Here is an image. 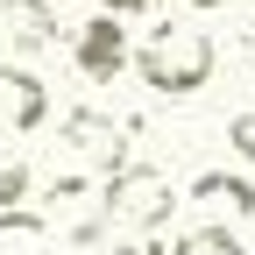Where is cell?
I'll return each instance as SVG.
<instances>
[{"instance_id":"obj_1","label":"cell","mask_w":255,"mask_h":255,"mask_svg":"<svg viewBox=\"0 0 255 255\" xmlns=\"http://www.w3.org/2000/svg\"><path fill=\"white\" fill-rule=\"evenodd\" d=\"M213 64H220L213 36L191 28V21H156L149 43L135 50V71H142V85L156 100H191L199 85H213Z\"/></svg>"},{"instance_id":"obj_2","label":"cell","mask_w":255,"mask_h":255,"mask_svg":"<svg viewBox=\"0 0 255 255\" xmlns=\"http://www.w3.org/2000/svg\"><path fill=\"white\" fill-rule=\"evenodd\" d=\"M170 206H177V184H170L163 163H121L100 184V213L114 227H128V234H156L170 220Z\"/></svg>"},{"instance_id":"obj_3","label":"cell","mask_w":255,"mask_h":255,"mask_svg":"<svg viewBox=\"0 0 255 255\" xmlns=\"http://www.w3.org/2000/svg\"><path fill=\"white\" fill-rule=\"evenodd\" d=\"M64 149H71V170L78 163H92V170H121L128 163V121H114V114H92V107H78V114H64Z\"/></svg>"},{"instance_id":"obj_4","label":"cell","mask_w":255,"mask_h":255,"mask_svg":"<svg viewBox=\"0 0 255 255\" xmlns=\"http://www.w3.org/2000/svg\"><path fill=\"white\" fill-rule=\"evenodd\" d=\"M71 64H78L92 85H114V78L128 71V28H121V14L78 21V28H71Z\"/></svg>"},{"instance_id":"obj_5","label":"cell","mask_w":255,"mask_h":255,"mask_svg":"<svg viewBox=\"0 0 255 255\" xmlns=\"http://www.w3.org/2000/svg\"><path fill=\"white\" fill-rule=\"evenodd\" d=\"M50 114V92L36 71H21V64H0V135H36Z\"/></svg>"},{"instance_id":"obj_6","label":"cell","mask_w":255,"mask_h":255,"mask_svg":"<svg viewBox=\"0 0 255 255\" xmlns=\"http://www.w3.org/2000/svg\"><path fill=\"white\" fill-rule=\"evenodd\" d=\"M0 43H14L21 57H36L57 43V14L50 0H0Z\"/></svg>"},{"instance_id":"obj_7","label":"cell","mask_w":255,"mask_h":255,"mask_svg":"<svg viewBox=\"0 0 255 255\" xmlns=\"http://www.w3.org/2000/svg\"><path fill=\"white\" fill-rule=\"evenodd\" d=\"M191 206H199L206 220H255V184L248 177H227V170H206L199 184H191Z\"/></svg>"},{"instance_id":"obj_8","label":"cell","mask_w":255,"mask_h":255,"mask_svg":"<svg viewBox=\"0 0 255 255\" xmlns=\"http://www.w3.org/2000/svg\"><path fill=\"white\" fill-rule=\"evenodd\" d=\"M0 255H57L50 220L28 213V206H7V213H0Z\"/></svg>"},{"instance_id":"obj_9","label":"cell","mask_w":255,"mask_h":255,"mask_svg":"<svg viewBox=\"0 0 255 255\" xmlns=\"http://www.w3.org/2000/svg\"><path fill=\"white\" fill-rule=\"evenodd\" d=\"M170 255H248V248H241V234H227V227H220V220H206V227H191Z\"/></svg>"},{"instance_id":"obj_10","label":"cell","mask_w":255,"mask_h":255,"mask_svg":"<svg viewBox=\"0 0 255 255\" xmlns=\"http://www.w3.org/2000/svg\"><path fill=\"white\" fill-rule=\"evenodd\" d=\"M28 184H36V177H28V163H0V213L21 206V199H28Z\"/></svg>"},{"instance_id":"obj_11","label":"cell","mask_w":255,"mask_h":255,"mask_svg":"<svg viewBox=\"0 0 255 255\" xmlns=\"http://www.w3.org/2000/svg\"><path fill=\"white\" fill-rule=\"evenodd\" d=\"M227 142H234L241 163H255V114H234V121H227Z\"/></svg>"},{"instance_id":"obj_12","label":"cell","mask_w":255,"mask_h":255,"mask_svg":"<svg viewBox=\"0 0 255 255\" xmlns=\"http://www.w3.org/2000/svg\"><path fill=\"white\" fill-rule=\"evenodd\" d=\"M156 7H163V0H100V14H121V21L128 14H156Z\"/></svg>"},{"instance_id":"obj_13","label":"cell","mask_w":255,"mask_h":255,"mask_svg":"<svg viewBox=\"0 0 255 255\" xmlns=\"http://www.w3.org/2000/svg\"><path fill=\"white\" fill-rule=\"evenodd\" d=\"M114 255H170V248H163V241H149V234H142V241H128V248H114Z\"/></svg>"},{"instance_id":"obj_14","label":"cell","mask_w":255,"mask_h":255,"mask_svg":"<svg viewBox=\"0 0 255 255\" xmlns=\"http://www.w3.org/2000/svg\"><path fill=\"white\" fill-rule=\"evenodd\" d=\"M241 57L255 64V14H248V28H241Z\"/></svg>"},{"instance_id":"obj_15","label":"cell","mask_w":255,"mask_h":255,"mask_svg":"<svg viewBox=\"0 0 255 255\" xmlns=\"http://www.w3.org/2000/svg\"><path fill=\"white\" fill-rule=\"evenodd\" d=\"M184 7H199V14H206V7H227V0H184Z\"/></svg>"},{"instance_id":"obj_16","label":"cell","mask_w":255,"mask_h":255,"mask_svg":"<svg viewBox=\"0 0 255 255\" xmlns=\"http://www.w3.org/2000/svg\"><path fill=\"white\" fill-rule=\"evenodd\" d=\"M50 7H57V0H50Z\"/></svg>"}]
</instances>
